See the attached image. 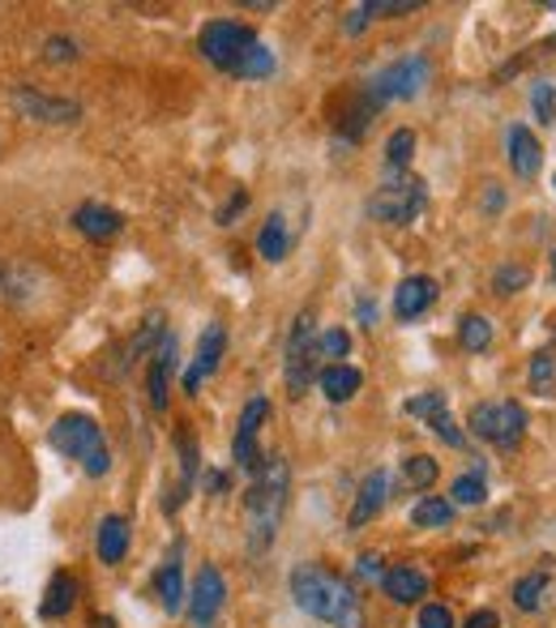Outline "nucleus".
Segmentation results:
<instances>
[{
  "label": "nucleus",
  "mask_w": 556,
  "mask_h": 628,
  "mask_svg": "<svg viewBox=\"0 0 556 628\" xmlns=\"http://www.w3.org/2000/svg\"><path fill=\"white\" fill-rule=\"evenodd\" d=\"M411 522H415V526H449V522H454V505H449L445 496H424V501H415Z\"/></svg>",
  "instance_id": "bb28decb"
},
{
  "label": "nucleus",
  "mask_w": 556,
  "mask_h": 628,
  "mask_svg": "<svg viewBox=\"0 0 556 628\" xmlns=\"http://www.w3.org/2000/svg\"><path fill=\"white\" fill-rule=\"evenodd\" d=\"M548 598V573H526L514 586V603L518 612H540Z\"/></svg>",
  "instance_id": "a878e982"
},
{
  "label": "nucleus",
  "mask_w": 556,
  "mask_h": 628,
  "mask_svg": "<svg viewBox=\"0 0 556 628\" xmlns=\"http://www.w3.org/2000/svg\"><path fill=\"white\" fill-rule=\"evenodd\" d=\"M411 158H415V133L411 128H394L390 142H386V167H390V176H402L411 167Z\"/></svg>",
  "instance_id": "393cba45"
},
{
  "label": "nucleus",
  "mask_w": 556,
  "mask_h": 628,
  "mask_svg": "<svg viewBox=\"0 0 556 628\" xmlns=\"http://www.w3.org/2000/svg\"><path fill=\"white\" fill-rule=\"evenodd\" d=\"M176 363V334H167L159 343V351L151 355V377H146V390H151V406L167 411V372Z\"/></svg>",
  "instance_id": "6ab92c4d"
},
{
  "label": "nucleus",
  "mask_w": 556,
  "mask_h": 628,
  "mask_svg": "<svg viewBox=\"0 0 556 628\" xmlns=\"http://www.w3.org/2000/svg\"><path fill=\"white\" fill-rule=\"evenodd\" d=\"M318 351L325 355V359H334V363H343L347 351H352V334H347V329H330V334H321Z\"/></svg>",
  "instance_id": "72a5a7b5"
},
{
  "label": "nucleus",
  "mask_w": 556,
  "mask_h": 628,
  "mask_svg": "<svg viewBox=\"0 0 556 628\" xmlns=\"http://www.w3.org/2000/svg\"><path fill=\"white\" fill-rule=\"evenodd\" d=\"M275 52L266 47V43L257 40L244 56H240L236 65H232V78H244V81H257V78H270L275 74Z\"/></svg>",
  "instance_id": "5701e85b"
},
{
  "label": "nucleus",
  "mask_w": 556,
  "mask_h": 628,
  "mask_svg": "<svg viewBox=\"0 0 556 628\" xmlns=\"http://www.w3.org/2000/svg\"><path fill=\"white\" fill-rule=\"evenodd\" d=\"M291 598L300 603V612H309L321 625L364 628V607H359L352 582H343L338 573H330L321 564H300L291 573Z\"/></svg>",
  "instance_id": "f257e3e1"
},
{
  "label": "nucleus",
  "mask_w": 556,
  "mask_h": 628,
  "mask_svg": "<svg viewBox=\"0 0 556 628\" xmlns=\"http://www.w3.org/2000/svg\"><path fill=\"white\" fill-rule=\"evenodd\" d=\"M287 509V462L266 458L262 474H253V487L244 492V530H248V551H262L275 543L278 522Z\"/></svg>",
  "instance_id": "f03ea898"
},
{
  "label": "nucleus",
  "mask_w": 556,
  "mask_h": 628,
  "mask_svg": "<svg viewBox=\"0 0 556 628\" xmlns=\"http://www.w3.org/2000/svg\"><path fill=\"white\" fill-rule=\"evenodd\" d=\"M318 385L330 402H347V397H356L359 385H364V372L352 368V363H330V368L318 372Z\"/></svg>",
  "instance_id": "aec40b11"
},
{
  "label": "nucleus",
  "mask_w": 556,
  "mask_h": 628,
  "mask_svg": "<svg viewBox=\"0 0 556 628\" xmlns=\"http://www.w3.org/2000/svg\"><path fill=\"white\" fill-rule=\"evenodd\" d=\"M420 628H454V612L445 603H424L420 607Z\"/></svg>",
  "instance_id": "c9c22d12"
},
{
  "label": "nucleus",
  "mask_w": 556,
  "mask_h": 628,
  "mask_svg": "<svg viewBox=\"0 0 556 628\" xmlns=\"http://www.w3.org/2000/svg\"><path fill=\"white\" fill-rule=\"evenodd\" d=\"M244 205H248V193H244V189H240V193H232V201H227V205H223V210H219V223H223V227H227V223H232V218H236L240 210H244Z\"/></svg>",
  "instance_id": "ea45409f"
},
{
  "label": "nucleus",
  "mask_w": 556,
  "mask_h": 628,
  "mask_svg": "<svg viewBox=\"0 0 556 628\" xmlns=\"http://www.w3.org/2000/svg\"><path fill=\"white\" fill-rule=\"evenodd\" d=\"M553 377H556V359L548 351H540L535 359H531V390H548L553 385Z\"/></svg>",
  "instance_id": "f704fd0d"
},
{
  "label": "nucleus",
  "mask_w": 556,
  "mask_h": 628,
  "mask_svg": "<svg viewBox=\"0 0 556 628\" xmlns=\"http://www.w3.org/2000/svg\"><path fill=\"white\" fill-rule=\"evenodd\" d=\"M402 411H407L411 419H437L441 411H449V406H445V393H420V397H411Z\"/></svg>",
  "instance_id": "2f4dec72"
},
{
  "label": "nucleus",
  "mask_w": 556,
  "mask_h": 628,
  "mask_svg": "<svg viewBox=\"0 0 556 628\" xmlns=\"http://www.w3.org/2000/svg\"><path fill=\"white\" fill-rule=\"evenodd\" d=\"M223 347H227L223 325H205V334H201V343H198V359H193L189 372H185V393H198L201 381L214 377V368H219V359H223Z\"/></svg>",
  "instance_id": "f8f14e48"
},
{
  "label": "nucleus",
  "mask_w": 556,
  "mask_h": 628,
  "mask_svg": "<svg viewBox=\"0 0 556 628\" xmlns=\"http://www.w3.org/2000/svg\"><path fill=\"white\" fill-rule=\"evenodd\" d=\"M257 253H262L266 261H282V257L291 253V232H287V218H282V214H270V218H266V227H262V236H257Z\"/></svg>",
  "instance_id": "b1692460"
},
{
  "label": "nucleus",
  "mask_w": 556,
  "mask_h": 628,
  "mask_svg": "<svg viewBox=\"0 0 556 628\" xmlns=\"http://www.w3.org/2000/svg\"><path fill=\"white\" fill-rule=\"evenodd\" d=\"M287 390L291 397H304L309 385L318 381V329H313V309L291 321V334H287Z\"/></svg>",
  "instance_id": "39448f33"
},
{
  "label": "nucleus",
  "mask_w": 556,
  "mask_h": 628,
  "mask_svg": "<svg viewBox=\"0 0 556 628\" xmlns=\"http://www.w3.org/2000/svg\"><path fill=\"white\" fill-rule=\"evenodd\" d=\"M74 227H78L86 239H112L124 232V214L112 210V205H99V201H86L74 210Z\"/></svg>",
  "instance_id": "4468645a"
},
{
  "label": "nucleus",
  "mask_w": 556,
  "mask_h": 628,
  "mask_svg": "<svg viewBox=\"0 0 556 628\" xmlns=\"http://www.w3.org/2000/svg\"><path fill=\"white\" fill-rule=\"evenodd\" d=\"M471 433L497 449H514L526 433V411L518 402H479L471 406Z\"/></svg>",
  "instance_id": "0eeeda50"
},
{
  "label": "nucleus",
  "mask_w": 556,
  "mask_h": 628,
  "mask_svg": "<svg viewBox=\"0 0 556 628\" xmlns=\"http://www.w3.org/2000/svg\"><path fill=\"white\" fill-rule=\"evenodd\" d=\"M411 9H420V4L415 0H368L364 4L368 18H390V13H411Z\"/></svg>",
  "instance_id": "4c0bfd02"
},
{
  "label": "nucleus",
  "mask_w": 556,
  "mask_h": 628,
  "mask_svg": "<svg viewBox=\"0 0 556 628\" xmlns=\"http://www.w3.org/2000/svg\"><path fill=\"white\" fill-rule=\"evenodd\" d=\"M458 343L467 347V351H483L488 343H492V321L488 316H463V325H458Z\"/></svg>",
  "instance_id": "c85d7f7f"
},
{
  "label": "nucleus",
  "mask_w": 556,
  "mask_h": 628,
  "mask_svg": "<svg viewBox=\"0 0 556 628\" xmlns=\"http://www.w3.org/2000/svg\"><path fill=\"white\" fill-rule=\"evenodd\" d=\"M223 598H227V582H223V573L214 569V564H201L198 582L189 590V603H185V612H189V625L193 628H210L219 620V612H223Z\"/></svg>",
  "instance_id": "9b49d317"
},
{
  "label": "nucleus",
  "mask_w": 556,
  "mask_h": 628,
  "mask_svg": "<svg viewBox=\"0 0 556 628\" xmlns=\"http://www.w3.org/2000/svg\"><path fill=\"white\" fill-rule=\"evenodd\" d=\"M441 467L429 458V453H415V458H407L402 462V479H407V487H415V492H424V487H433L437 483Z\"/></svg>",
  "instance_id": "cd10ccee"
},
{
  "label": "nucleus",
  "mask_w": 556,
  "mask_h": 628,
  "mask_svg": "<svg viewBox=\"0 0 556 628\" xmlns=\"http://www.w3.org/2000/svg\"><path fill=\"white\" fill-rule=\"evenodd\" d=\"M13 112L22 120L60 128V124H78L81 103L78 99H60V94H43L35 86H18V90H13Z\"/></svg>",
  "instance_id": "9d476101"
},
{
  "label": "nucleus",
  "mask_w": 556,
  "mask_h": 628,
  "mask_svg": "<svg viewBox=\"0 0 556 628\" xmlns=\"http://www.w3.org/2000/svg\"><path fill=\"white\" fill-rule=\"evenodd\" d=\"M526 282H531V270H526V266H501V270L492 274V291H497V295H514Z\"/></svg>",
  "instance_id": "c756f323"
},
{
  "label": "nucleus",
  "mask_w": 556,
  "mask_h": 628,
  "mask_svg": "<svg viewBox=\"0 0 556 628\" xmlns=\"http://www.w3.org/2000/svg\"><path fill=\"white\" fill-rule=\"evenodd\" d=\"M433 300H437V282L429 274L402 278L394 291V316L398 321H415V316H424L433 309Z\"/></svg>",
  "instance_id": "ddd939ff"
},
{
  "label": "nucleus",
  "mask_w": 556,
  "mask_h": 628,
  "mask_svg": "<svg viewBox=\"0 0 556 628\" xmlns=\"http://www.w3.org/2000/svg\"><path fill=\"white\" fill-rule=\"evenodd\" d=\"M553 112H556V90L548 81H540V86H535V116L553 120Z\"/></svg>",
  "instance_id": "58836bf2"
},
{
  "label": "nucleus",
  "mask_w": 556,
  "mask_h": 628,
  "mask_svg": "<svg viewBox=\"0 0 556 628\" xmlns=\"http://www.w3.org/2000/svg\"><path fill=\"white\" fill-rule=\"evenodd\" d=\"M0 295H4V261H0Z\"/></svg>",
  "instance_id": "de8ad7c7"
},
{
  "label": "nucleus",
  "mask_w": 556,
  "mask_h": 628,
  "mask_svg": "<svg viewBox=\"0 0 556 628\" xmlns=\"http://www.w3.org/2000/svg\"><path fill=\"white\" fill-rule=\"evenodd\" d=\"M553 278H556V253H553Z\"/></svg>",
  "instance_id": "09e8293b"
},
{
  "label": "nucleus",
  "mask_w": 556,
  "mask_h": 628,
  "mask_svg": "<svg viewBox=\"0 0 556 628\" xmlns=\"http://www.w3.org/2000/svg\"><path fill=\"white\" fill-rule=\"evenodd\" d=\"M266 415H270V397H266V393H253V397L244 402V411H240L236 440H232V458H236L240 471L262 474V467H266V458H262V449H257V433H262Z\"/></svg>",
  "instance_id": "1a4fd4ad"
},
{
  "label": "nucleus",
  "mask_w": 556,
  "mask_h": 628,
  "mask_svg": "<svg viewBox=\"0 0 556 628\" xmlns=\"http://www.w3.org/2000/svg\"><path fill=\"white\" fill-rule=\"evenodd\" d=\"M429 424H433V433H437L441 440H445V445H449V449H463V445H467V436L458 433V424H454V419H449V411H441L437 419H429Z\"/></svg>",
  "instance_id": "e433bc0d"
},
{
  "label": "nucleus",
  "mask_w": 556,
  "mask_h": 628,
  "mask_svg": "<svg viewBox=\"0 0 556 628\" xmlns=\"http://www.w3.org/2000/svg\"><path fill=\"white\" fill-rule=\"evenodd\" d=\"M90 628H116V620H112V616H94V625Z\"/></svg>",
  "instance_id": "49530a36"
},
{
  "label": "nucleus",
  "mask_w": 556,
  "mask_h": 628,
  "mask_svg": "<svg viewBox=\"0 0 556 628\" xmlns=\"http://www.w3.org/2000/svg\"><path fill=\"white\" fill-rule=\"evenodd\" d=\"M43 60H47V65H69V60H78V43L69 40V35H52V40L43 43Z\"/></svg>",
  "instance_id": "473e14b6"
},
{
  "label": "nucleus",
  "mask_w": 556,
  "mask_h": 628,
  "mask_svg": "<svg viewBox=\"0 0 556 628\" xmlns=\"http://www.w3.org/2000/svg\"><path fill=\"white\" fill-rule=\"evenodd\" d=\"M155 586H159V598L163 607L176 616V612H185V603H189V594H185V573H180V548L167 556V564L159 569V577H155Z\"/></svg>",
  "instance_id": "4be33fe9"
},
{
  "label": "nucleus",
  "mask_w": 556,
  "mask_h": 628,
  "mask_svg": "<svg viewBox=\"0 0 556 628\" xmlns=\"http://www.w3.org/2000/svg\"><path fill=\"white\" fill-rule=\"evenodd\" d=\"M381 586L394 603H420L429 594V573H420L411 564H394V569L381 573Z\"/></svg>",
  "instance_id": "f3484780"
},
{
  "label": "nucleus",
  "mask_w": 556,
  "mask_h": 628,
  "mask_svg": "<svg viewBox=\"0 0 556 628\" xmlns=\"http://www.w3.org/2000/svg\"><path fill=\"white\" fill-rule=\"evenodd\" d=\"M359 573L364 577H381V560L377 556H359Z\"/></svg>",
  "instance_id": "79ce46f5"
},
{
  "label": "nucleus",
  "mask_w": 556,
  "mask_h": 628,
  "mask_svg": "<svg viewBox=\"0 0 556 628\" xmlns=\"http://www.w3.org/2000/svg\"><path fill=\"white\" fill-rule=\"evenodd\" d=\"M505 146H510V167H514V176H522V180L540 176V167H544V146L535 142V133H531L526 124H514V128H510Z\"/></svg>",
  "instance_id": "2eb2a0df"
},
{
  "label": "nucleus",
  "mask_w": 556,
  "mask_h": 628,
  "mask_svg": "<svg viewBox=\"0 0 556 628\" xmlns=\"http://www.w3.org/2000/svg\"><path fill=\"white\" fill-rule=\"evenodd\" d=\"M205 487H210V492H227V474L210 471L205 474Z\"/></svg>",
  "instance_id": "c03bdc74"
},
{
  "label": "nucleus",
  "mask_w": 556,
  "mask_h": 628,
  "mask_svg": "<svg viewBox=\"0 0 556 628\" xmlns=\"http://www.w3.org/2000/svg\"><path fill=\"white\" fill-rule=\"evenodd\" d=\"M74 603H78V582L69 577V573H56L47 590H43V603H40V616L43 620H65L69 612H74Z\"/></svg>",
  "instance_id": "412c9836"
},
{
  "label": "nucleus",
  "mask_w": 556,
  "mask_h": 628,
  "mask_svg": "<svg viewBox=\"0 0 556 628\" xmlns=\"http://www.w3.org/2000/svg\"><path fill=\"white\" fill-rule=\"evenodd\" d=\"M433 78V69H429V60L424 56H402L394 65H386L377 78L368 81V90H364V99L381 112L386 103H398V99H415L424 86Z\"/></svg>",
  "instance_id": "20e7f679"
},
{
  "label": "nucleus",
  "mask_w": 556,
  "mask_h": 628,
  "mask_svg": "<svg viewBox=\"0 0 556 628\" xmlns=\"http://www.w3.org/2000/svg\"><path fill=\"white\" fill-rule=\"evenodd\" d=\"M386 492H390V479H386V471H372L364 483H359V496L356 505H352V530H359V526H368L377 513L386 509Z\"/></svg>",
  "instance_id": "dca6fc26"
},
{
  "label": "nucleus",
  "mask_w": 556,
  "mask_h": 628,
  "mask_svg": "<svg viewBox=\"0 0 556 628\" xmlns=\"http://www.w3.org/2000/svg\"><path fill=\"white\" fill-rule=\"evenodd\" d=\"M497 625H501V620H497V612H488V607H483V612H476L463 628H497Z\"/></svg>",
  "instance_id": "a19ab883"
},
{
  "label": "nucleus",
  "mask_w": 556,
  "mask_h": 628,
  "mask_svg": "<svg viewBox=\"0 0 556 628\" xmlns=\"http://www.w3.org/2000/svg\"><path fill=\"white\" fill-rule=\"evenodd\" d=\"M424 180L415 176H390V184H381L372 201H368V214L377 223H390V227H407L420 210H424Z\"/></svg>",
  "instance_id": "423d86ee"
},
{
  "label": "nucleus",
  "mask_w": 556,
  "mask_h": 628,
  "mask_svg": "<svg viewBox=\"0 0 556 628\" xmlns=\"http://www.w3.org/2000/svg\"><path fill=\"white\" fill-rule=\"evenodd\" d=\"M253 43H257V35H253L248 26H240V22H232V18H219V22H205V26H201L198 52L214 65V69L232 74V65H236Z\"/></svg>",
  "instance_id": "6e6552de"
},
{
  "label": "nucleus",
  "mask_w": 556,
  "mask_h": 628,
  "mask_svg": "<svg viewBox=\"0 0 556 628\" xmlns=\"http://www.w3.org/2000/svg\"><path fill=\"white\" fill-rule=\"evenodd\" d=\"M52 449L81 462V471L90 479L112 471V453H108V440H103V428L86 415V411H69L52 424Z\"/></svg>",
  "instance_id": "7ed1b4c3"
},
{
  "label": "nucleus",
  "mask_w": 556,
  "mask_h": 628,
  "mask_svg": "<svg viewBox=\"0 0 556 628\" xmlns=\"http://www.w3.org/2000/svg\"><path fill=\"white\" fill-rule=\"evenodd\" d=\"M359 321L372 325V321H377V309H372V304H359Z\"/></svg>",
  "instance_id": "a18cd8bd"
},
{
  "label": "nucleus",
  "mask_w": 556,
  "mask_h": 628,
  "mask_svg": "<svg viewBox=\"0 0 556 628\" xmlns=\"http://www.w3.org/2000/svg\"><path fill=\"white\" fill-rule=\"evenodd\" d=\"M364 22H368V13H364V4H359V9H352V18H347V35H359Z\"/></svg>",
  "instance_id": "37998d69"
},
{
  "label": "nucleus",
  "mask_w": 556,
  "mask_h": 628,
  "mask_svg": "<svg viewBox=\"0 0 556 628\" xmlns=\"http://www.w3.org/2000/svg\"><path fill=\"white\" fill-rule=\"evenodd\" d=\"M449 496H454L458 505H479V501L488 496V487H483V474H463V479H454Z\"/></svg>",
  "instance_id": "7c9ffc66"
},
{
  "label": "nucleus",
  "mask_w": 556,
  "mask_h": 628,
  "mask_svg": "<svg viewBox=\"0 0 556 628\" xmlns=\"http://www.w3.org/2000/svg\"><path fill=\"white\" fill-rule=\"evenodd\" d=\"M129 522L120 517V513H108L103 522H99V535H94V548H99V560L103 564H120L124 556H129Z\"/></svg>",
  "instance_id": "a211bd4d"
},
{
  "label": "nucleus",
  "mask_w": 556,
  "mask_h": 628,
  "mask_svg": "<svg viewBox=\"0 0 556 628\" xmlns=\"http://www.w3.org/2000/svg\"><path fill=\"white\" fill-rule=\"evenodd\" d=\"M553 184H556V180H553Z\"/></svg>",
  "instance_id": "8fccbe9b"
}]
</instances>
